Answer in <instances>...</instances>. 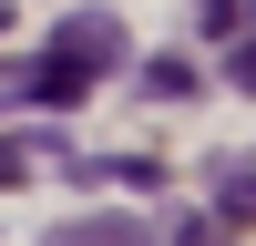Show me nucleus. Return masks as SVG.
I'll list each match as a JSON object with an SVG mask.
<instances>
[{"instance_id":"obj_1","label":"nucleus","mask_w":256,"mask_h":246,"mask_svg":"<svg viewBox=\"0 0 256 246\" xmlns=\"http://www.w3.org/2000/svg\"><path fill=\"white\" fill-rule=\"evenodd\" d=\"M113 62H123V20H113V10H72V20L52 31V52H41L10 92H31V102H72V92H92V72H113Z\"/></svg>"},{"instance_id":"obj_2","label":"nucleus","mask_w":256,"mask_h":246,"mask_svg":"<svg viewBox=\"0 0 256 246\" xmlns=\"http://www.w3.org/2000/svg\"><path fill=\"white\" fill-rule=\"evenodd\" d=\"M52 246H154V226L144 216H82V226H62Z\"/></svg>"},{"instance_id":"obj_3","label":"nucleus","mask_w":256,"mask_h":246,"mask_svg":"<svg viewBox=\"0 0 256 246\" xmlns=\"http://www.w3.org/2000/svg\"><path fill=\"white\" fill-rule=\"evenodd\" d=\"M216 216H256V164H246V154H226V174H216Z\"/></svg>"},{"instance_id":"obj_4","label":"nucleus","mask_w":256,"mask_h":246,"mask_svg":"<svg viewBox=\"0 0 256 246\" xmlns=\"http://www.w3.org/2000/svg\"><path fill=\"white\" fill-rule=\"evenodd\" d=\"M144 92H164V102H184V92H195V62H184V52H164V62H144Z\"/></svg>"},{"instance_id":"obj_5","label":"nucleus","mask_w":256,"mask_h":246,"mask_svg":"<svg viewBox=\"0 0 256 246\" xmlns=\"http://www.w3.org/2000/svg\"><path fill=\"white\" fill-rule=\"evenodd\" d=\"M236 92H256V41H236Z\"/></svg>"},{"instance_id":"obj_6","label":"nucleus","mask_w":256,"mask_h":246,"mask_svg":"<svg viewBox=\"0 0 256 246\" xmlns=\"http://www.w3.org/2000/svg\"><path fill=\"white\" fill-rule=\"evenodd\" d=\"M20 164H31V154H20V144H0V184H20Z\"/></svg>"},{"instance_id":"obj_7","label":"nucleus","mask_w":256,"mask_h":246,"mask_svg":"<svg viewBox=\"0 0 256 246\" xmlns=\"http://www.w3.org/2000/svg\"><path fill=\"white\" fill-rule=\"evenodd\" d=\"M195 10H205V20H236V10H246V0H195Z\"/></svg>"}]
</instances>
